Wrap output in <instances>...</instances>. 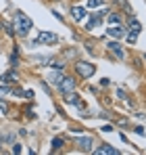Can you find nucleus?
I'll list each match as a JSON object with an SVG mask.
<instances>
[{"label": "nucleus", "mask_w": 146, "mask_h": 155, "mask_svg": "<svg viewBox=\"0 0 146 155\" xmlns=\"http://www.w3.org/2000/svg\"><path fill=\"white\" fill-rule=\"evenodd\" d=\"M13 27H15V34H19V36H27L29 31H31V27H33V21L23 15L21 11H17L15 15H13Z\"/></svg>", "instance_id": "nucleus-1"}, {"label": "nucleus", "mask_w": 146, "mask_h": 155, "mask_svg": "<svg viewBox=\"0 0 146 155\" xmlns=\"http://www.w3.org/2000/svg\"><path fill=\"white\" fill-rule=\"evenodd\" d=\"M140 31H142V23L138 21V19H129V34H125L127 36V42L129 44H134L136 40H138V36H140Z\"/></svg>", "instance_id": "nucleus-2"}, {"label": "nucleus", "mask_w": 146, "mask_h": 155, "mask_svg": "<svg viewBox=\"0 0 146 155\" xmlns=\"http://www.w3.org/2000/svg\"><path fill=\"white\" fill-rule=\"evenodd\" d=\"M75 67H77V74L81 78H90V76H94V63H88V61H77L75 63Z\"/></svg>", "instance_id": "nucleus-3"}, {"label": "nucleus", "mask_w": 146, "mask_h": 155, "mask_svg": "<svg viewBox=\"0 0 146 155\" xmlns=\"http://www.w3.org/2000/svg\"><path fill=\"white\" fill-rule=\"evenodd\" d=\"M56 42H59V36L54 31H40L33 44H56Z\"/></svg>", "instance_id": "nucleus-4"}, {"label": "nucleus", "mask_w": 146, "mask_h": 155, "mask_svg": "<svg viewBox=\"0 0 146 155\" xmlns=\"http://www.w3.org/2000/svg\"><path fill=\"white\" fill-rule=\"evenodd\" d=\"M106 34H109L111 38L119 40V38H125V34H127V31H125V27H123V25H119V23H117V25H109Z\"/></svg>", "instance_id": "nucleus-5"}, {"label": "nucleus", "mask_w": 146, "mask_h": 155, "mask_svg": "<svg viewBox=\"0 0 146 155\" xmlns=\"http://www.w3.org/2000/svg\"><path fill=\"white\" fill-rule=\"evenodd\" d=\"M77 147H79L81 151L90 153V151L94 149V140H92L90 136H79V138H77Z\"/></svg>", "instance_id": "nucleus-6"}, {"label": "nucleus", "mask_w": 146, "mask_h": 155, "mask_svg": "<svg viewBox=\"0 0 146 155\" xmlns=\"http://www.w3.org/2000/svg\"><path fill=\"white\" fill-rule=\"evenodd\" d=\"M106 48L113 52L117 59H123V57H125V51H123V46L119 44V42H117V40H111V42L106 44Z\"/></svg>", "instance_id": "nucleus-7"}, {"label": "nucleus", "mask_w": 146, "mask_h": 155, "mask_svg": "<svg viewBox=\"0 0 146 155\" xmlns=\"http://www.w3.org/2000/svg\"><path fill=\"white\" fill-rule=\"evenodd\" d=\"M59 90L65 94V92H73L75 90V80L73 78H63V82L59 84Z\"/></svg>", "instance_id": "nucleus-8"}, {"label": "nucleus", "mask_w": 146, "mask_h": 155, "mask_svg": "<svg viewBox=\"0 0 146 155\" xmlns=\"http://www.w3.org/2000/svg\"><path fill=\"white\" fill-rule=\"evenodd\" d=\"M96 155H119V151L115 149V147H111V145H100L98 149H92Z\"/></svg>", "instance_id": "nucleus-9"}, {"label": "nucleus", "mask_w": 146, "mask_h": 155, "mask_svg": "<svg viewBox=\"0 0 146 155\" xmlns=\"http://www.w3.org/2000/svg\"><path fill=\"white\" fill-rule=\"evenodd\" d=\"M71 13H73V19H75L77 23H79V21H84V19H86V15H88L84 6H73V8H71Z\"/></svg>", "instance_id": "nucleus-10"}, {"label": "nucleus", "mask_w": 146, "mask_h": 155, "mask_svg": "<svg viewBox=\"0 0 146 155\" xmlns=\"http://www.w3.org/2000/svg\"><path fill=\"white\" fill-rule=\"evenodd\" d=\"M106 15V11H100V13H96V15H92L90 17V21H88V29H94V27L102 21V17Z\"/></svg>", "instance_id": "nucleus-11"}, {"label": "nucleus", "mask_w": 146, "mask_h": 155, "mask_svg": "<svg viewBox=\"0 0 146 155\" xmlns=\"http://www.w3.org/2000/svg\"><path fill=\"white\" fill-rule=\"evenodd\" d=\"M63 74H61V69H56V71H54V74H50L48 76V82H50V86H54V88H59V84H61V82H63Z\"/></svg>", "instance_id": "nucleus-12"}, {"label": "nucleus", "mask_w": 146, "mask_h": 155, "mask_svg": "<svg viewBox=\"0 0 146 155\" xmlns=\"http://www.w3.org/2000/svg\"><path fill=\"white\" fill-rule=\"evenodd\" d=\"M17 80H19V76H17V71H13V69H11V71H6L4 76L0 78V82H4V84H15Z\"/></svg>", "instance_id": "nucleus-13"}, {"label": "nucleus", "mask_w": 146, "mask_h": 155, "mask_svg": "<svg viewBox=\"0 0 146 155\" xmlns=\"http://www.w3.org/2000/svg\"><path fill=\"white\" fill-rule=\"evenodd\" d=\"M65 103H69V105H79V107H84L81 99H79L77 94H73V92H65Z\"/></svg>", "instance_id": "nucleus-14"}, {"label": "nucleus", "mask_w": 146, "mask_h": 155, "mask_svg": "<svg viewBox=\"0 0 146 155\" xmlns=\"http://www.w3.org/2000/svg\"><path fill=\"white\" fill-rule=\"evenodd\" d=\"M19 63V46H15L13 48V57H11V67H15Z\"/></svg>", "instance_id": "nucleus-15"}, {"label": "nucleus", "mask_w": 146, "mask_h": 155, "mask_svg": "<svg viewBox=\"0 0 146 155\" xmlns=\"http://www.w3.org/2000/svg\"><path fill=\"white\" fill-rule=\"evenodd\" d=\"M61 147H63V138L54 136V138H52V151H59Z\"/></svg>", "instance_id": "nucleus-16"}, {"label": "nucleus", "mask_w": 146, "mask_h": 155, "mask_svg": "<svg viewBox=\"0 0 146 155\" xmlns=\"http://www.w3.org/2000/svg\"><path fill=\"white\" fill-rule=\"evenodd\" d=\"M106 21H109V25H117L121 19H119V15H109V17H106Z\"/></svg>", "instance_id": "nucleus-17"}, {"label": "nucleus", "mask_w": 146, "mask_h": 155, "mask_svg": "<svg viewBox=\"0 0 146 155\" xmlns=\"http://www.w3.org/2000/svg\"><path fill=\"white\" fill-rule=\"evenodd\" d=\"M33 61H40L42 65H48L50 61H52V57H33Z\"/></svg>", "instance_id": "nucleus-18"}, {"label": "nucleus", "mask_w": 146, "mask_h": 155, "mask_svg": "<svg viewBox=\"0 0 146 155\" xmlns=\"http://www.w3.org/2000/svg\"><path fill=\"white\" fill-rule=\"evenodd\" d=\"M102 6V0H88V8H98Z\"/></svg>", "instance_id": "nucleus-19"}, {"label": "nucleus", "mask_w": 146, "mask_h": 155, "mask_svg": "<svg viewBox=\"0 0 146 155\" xmlns=\"http://www.w3.org/2000/svg\"><path fill=\"white\" fill-rule=\"evenodd\" d=\"M0 140H4V143H13V140H15V134H2Z\"/></svg>", "instance_id": "nucleus-20"}, {"label": "nucleus", "mask_w": 146, "mask_h": 155, "mask_svg": "<svg viewBox=\"0 0 146 155\" xmlns=\"http://www.w3.org/2000/svg\"><path fill=\"white\" fill-rule=\"evenodd\" d=\"M2 27H4V31H6L8 36H13V34H15V27H13V25H8V23H2Z\"/></svg>", "instance_id": "nucleus-21"}, {"label": "nucleus", "mask_w": 146, "mask_h": 155, "mask_svg": "<svg viewBox=\"0 0 146 155\" xmlns=\"http://www.w3.org/2000/svg\"><path fill=\"white\" fill-rule=\"evenodd\" d=\"M50 65H52L54 69H61V71L65 69V63H59V61H54V63H50Z\"/></svg>", "instance_id": "nucleus-22"}, {"label": "nucleus", "mask_w": 146, "mask_h": 155, "mask_svg": "<svg viewBox=\"0 0 146 155\" xmlns=\"http://www.w3.org/2000/svg\"><path fill=\"white\" fill-rule=\"evenodd\" d=\"M13 153H15V155L21 153V145H17V143H15V145H13Z\"/></svg>", "instance_id": "nucleus-23"}, {"label": "nucleus", "mask_w": 146, "mask_h": 155, "mask_svg": "<svg viewBox=\"0 0 146 155\" xmlns=\"http://www.w3.org/2000/svg\"><path fill=\"white\" fill-rule=\"evenodd\" d=\"M33 97V90H23V99H31Z\"/></svg>", "instance_id": "nucleus-24"}, {"label": "nucleus", "mask_w": 146, "mask_h": 155, "mask_svg": "<svg viewBox=\"0 0 146 155\" xmlns=\"http://www.w3.org/2000/svg\"><path fill=\"white\" fill-rule=\"evenodd\" d=\"M117 97H119V99H127V97H125V90H123V88H119V90H117Z\"/></svg>", "instance_id": "nucleus-25"}, {"label": "nucleus", "mask_w": 146, "mask_h": 155, "mask_svg": "<svg viewBox=\"0 0 146 155\" xmlns=\"http://www.w3.org/2000/svg\"><path fill=\"white\" fill-rule=\"evenodd\" d=\"M0 109H2V113H6V111H8V109H6V105L2 103V101H0Z\"/></svg>", "instance_id": "nucleus-26"}]
</instances>
